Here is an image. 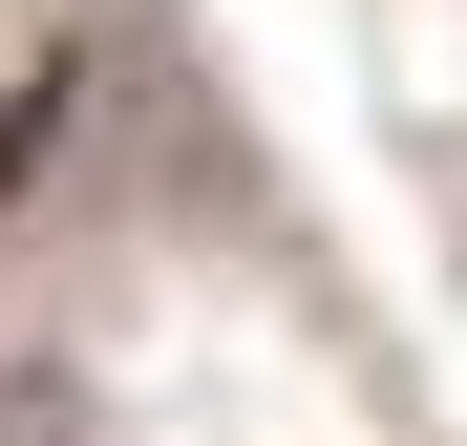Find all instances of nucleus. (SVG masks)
I'll return each mask as SVG.
<instances>
[{"label":"nucleus","mask_w":467,"mask_h":446,"mask_svg":"<svg viewBox=\"0 0 467 446\" xmlns=\"http://www.w3.org/2000/svg\"><path fill=\"white\" fill-rule=\"evenodd\" d=\"M64 128H86V64H64V43H43V64H22V86H0V213H22V192L64 171Z\"/></svg>","instance_id":"nucleus-1"},{"label":"nucleus","mask_w":467,"mask_h":446,"mask_svg":"<svg viewBox=\"0 0 467 446\" xmlns=\"http://www.w3.org/2000/svg\"><path fill=\"white\" fill-rule=\"evenodd\" d=\"M0 446H107V404H86V361H0Z\"/></svg>","instance_id":"nucleus-2"}]
</instances>
